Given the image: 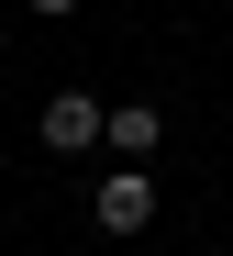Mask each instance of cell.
Returning <instances> with one entry per match:
<instances>
[{"label":"cell","mask_w":233,"mask_h":256,"mask_svg":"<svg viewBox=\"0 0 233 256\" xmlns=\"http://www.w3.org/2000/svg\"><path fill=\"white\" fill-rule=\"evenodd\" d=\"M89 212H100V234H145L156 223V178L145 167H111V178L89 190Z\"/></svg>","instance_id":"cell-1"},{"label":"cell","mask_w":233,"mask_h":256,"mask_svg":"<svg viewBox=\"0 0 233 256\" xmlns=\"http://www.w3.org/2000/svg\"><path fill=\"white\" fill-rule=\"evenodd\" d=\"M100 134H111V112L89 100V90H56V100H44V145H56V156H89Z\"/></svg>","instance_id":"cell-2"},{"label":"cell","mask_w":233,"mask_h":256,"mask_svg":"<svg viewBox=\"0 0 233 256\" xmlns=\"http://www.w3.org/2000/svg\"><path fill=\"white\" fill-rule=\"evenodd\" d=\"M156 134H167V122H156L145 100H122V112H111V145H122V156H156Z\"/></svg>","instance_id":"cell-3"},{"label":"cell","mask_w":233,"mask_h":256,"mask_svg":"<svg viewBox=\"0 0 233 256\" xmlns=\"http://www.w3.org/2000/svg\"><path fill=\"white\" fill-rule=\"evenodd\" d=\"M33 12H44V22H67V12H78V0H33Z\"/></svg>","instance_id":"cell-4"}]
</instances>
